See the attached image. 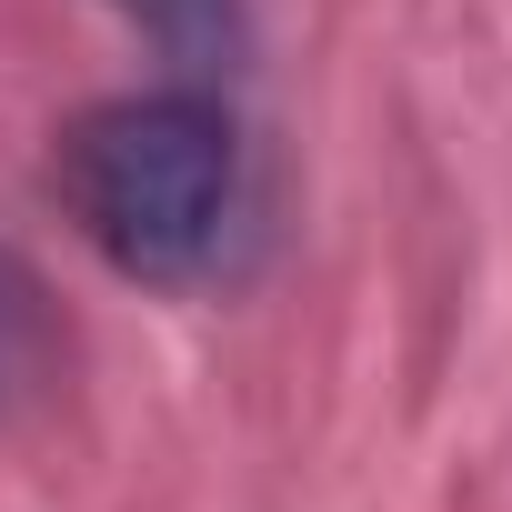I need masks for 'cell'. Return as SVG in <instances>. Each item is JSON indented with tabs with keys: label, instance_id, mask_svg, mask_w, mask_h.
Returning a JSON list of instances; mask_svg holds the SVG:
<instances>
[{
	"label": "cell",
	"instance_id": "1",
	"mask_svg": "<svg viewBox=\"0 0 512 512\" xmlns=\"http://www.w3.org/2000/svg\"><path fill=\"white\" fill-rule=\"evenodd\" d=\"M61 201L121 282L191 292L241 211V131L211 91H131L61 131Z\"/></svg>",
	"mask_w": 512,
	"mask_h": 512
},
{
	"label": "cell",
	"instance_id": "2",
	"mask_svg": "<svg viewBox=\"0 0 512 512\" xmlns=\"http://www.w3.org/2000/svg\"><path fill=\"white\" fill-rule=\"evenodd\" d=\"M61 372V312H51V282L0 241V412L31 402L41 382Z\"/></svg>",
	"mask_w": 512,
	"mask_h": 512
},
{
	"label": "cell",
	"instance_id": "3",
	"mask_svg": "<svg viewBox=\"0 0 512 512\" xmlns=\"http://www.w3.org/2000/svg\"><path fill=\"white\" fill-rule=\"evenodd\" d=\"M121 21H141L171 61H191V71H211V61H241V41H251V0H111Z\"/></svg>",
	"mask_w": 512,
	"mask_h": 512
}]
</instances>
